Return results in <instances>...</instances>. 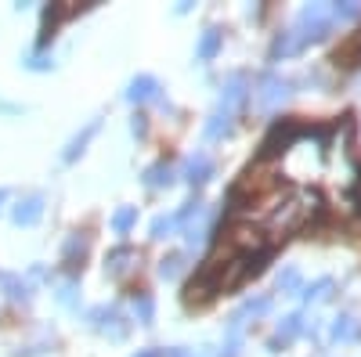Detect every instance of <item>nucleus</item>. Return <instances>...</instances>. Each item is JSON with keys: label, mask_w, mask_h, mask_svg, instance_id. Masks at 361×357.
Here are the masks:
<instances>
[{"label": "nucleus", "mask_w": 361, "mask_h": 357, "mask_svg": "<svg viewBox=\"0 0 361 357\" xmlns=\"http://www.w3.org/2000/svg\"><path fill=\"white\" fill-rule=\"evenodd\" d=\"M361 206V163L340 123L275 130L231 195V220L192 292L235 289L279 242L318 217H347Z\"/></svg>", "instance_id": "nucleus-1"}, {"label": "nucleus", "mask_w": 361, "mask_h": 357, "mask_svg": "<svg viewBox=\"0 0 361 357\" xmlns=\"http://www.w3.org/2000/svg\"><path fill=\"white\" fill-rule=\"evenodd\" d=\"M0 199H4V195H0Z\"/></svg>", "instance_id": "nucleus-2"}]
</instances>
